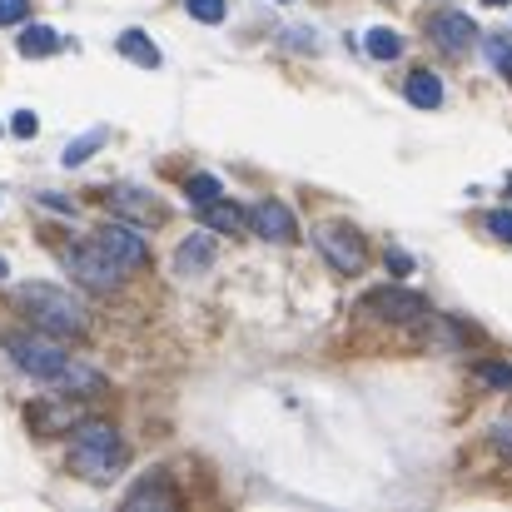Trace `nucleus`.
Segmentation results:
<instances>
[{"instance_id":"1","label":"nucleus","mask_w":512,"mask_h":512,"mask_svg":"<svg viewBox=\"0 0 512 512\" xmlns=\"http://www.w3.org/2000/svg\"><path fill=\"white\" fill-rule=\"evenodd\" d=\"M70 468L85 473L90 483H110L125 468V438L110 423H80L70 443Z\"/></svg>"},{"instance_id":"2","label":"nucleus","mask_w":512,"mask_h":512,"mask_svg":"<svg viewBox=\"0 0 512 512\" xmlns=\"http://www.w3.org/2000/svg\"><path fill=\"white\" fill-rule=\"evenodd\" d=\"M20 309L35 319V329L40 334H50V339H75V334H85V309H80V299H70L65 289H55V284H25L20 289Z\"/></svg>"},{"instance_id":"3","label":"nucleus","mask_w":512,"mask_h":512,"mask_svg":"<svg viewBox=\"0 0 512 512\" xmlns=\"http://www.w3.org/2000/svg\"><path fill=\"white\" fill-rule=\"evenodd\" d=\"M5 353H10V363L20 373H30L40 383H55L65 373V363H70V353L50 334H5Z\"/></svg>"},{"instance_id":"4","label":"nucleus","mask_w":512,"mask_h":512,"mask_svg":"<svg viewBox=\"0 0 512 512\" xmlns=\"http://www.w3.org/2000/svg\"><path fill=\"white\" fill-rule=\"evenodd\" d=\"M65 269L85 284V289H95V294H110V289H120V264L90 239V244H75V249H65Z\"/></svg>"},{"instance_id":"5","label":"nucleus","mask_w":512,"mask_h":512,"mask_svg":"<svg viewBox=\"0 0 512 512\" xmlns=\"http://www.w3.org/2000/svg\"><path fill=\"white\" fill-rule=\"evenodd\" d=\"M314 244H319V254H324L339 274H358V269L368 264V244H363V234H358L353 224H324V229L314 234Z\"/></svg>"},{"instance_id":"6","label":"nucleus","mask_w":512,"mask_h":512,"mask_svg":"<svg viewBox=\"0 0 512 512\" xmlns=\"http://www.w3.org/2000/svg\"><path fill=\"white\" fill-rule=\"evenodd\" d=\"M95 244L120 264V269H145L150 264V244H145V234L135 229V224H105V229H95Z\"/></svg>"},{"instance_id":"7","label":"nucleus","mask_w":512,"mask_h":512,"mask_svg":"<svg viewBox=\"0 0 512 512\" xmlns=\"http://www.w3.org/2000/svg\"><path fill=\"white\" fill-rule=\"evenodd\" d=\"M249 229H254L259 239H269V244H294V239H299L294 209L279 204V199H259V204L249 209Z\"/></svg>"},{"instance_id":"8","label":"nucleus","mask_w":512,"mask_h":512,"mask_svg":"<svg viewBox=\"0 0 512 512\" xmlns=\"http://www.w3.org/2000/svg\"><path fill=\"white\" fill-rule=\"evenodd\" d=\"M363 309L383 314V319H398V324H413V319L428 314L423 294H413V289H373V294H363Z\"/></svg>"},{"instance_id":"9","label":"nucleus","mask_w":512,"mask_h":512,"mask_svg":"<svg viewBox=\"0 0 512 512\" xmlns=\"http://www.w3.org/2000/svg\"><path fill=\"white\" fill-rule=\"evenodd\" d=\"M428 35L448 50V55H463V50H473V40H478V25L463 15V10H438L433 20H428Z\"/></svg>"},{"instance_id":"10","label":"nucleus","mask_w":512,"mask_h":512,"mask_svg":"<svg viewBox=\"0 0 512 512\" xmlns=\"http://www.w3.org/2000/svg\"><path fill=\"white\" fill-rule=\"evenodd\" d=\"M214 264V239L209 234H189L184 244H179V254H174V269L189 279V274H204Z\"/></svg>"},{"instance_id":"11","label":"nucleus","mask_w":512,"mask_h":512,"mask_svg":"<svg viewBox=\"0 0 512 512\" xmlns=\"http://www.w3.org/2000/svg\"><path fill=\"white\" fill-rule=\"evenodd\" d=\"M115 50H120L125 60L145 65V70H155V65H160V50H155V40H150L145 30H125V35L115 40Z\"/></svg>"},{"instance_id":"12","label":"nucleus","mask_w":512,"mask_h":512,"mask_svg":"<svg viewBox=\"0 0 512 512\" xmlns=\"http://www.w3.org/2000/svg\"><path fill=\"white\" fill-rule=\"evenodd\" d=\"M408 100H413L418 110H438V105H443V80H438L433 70H413V75H408Z\"/></svg>"},{"instance_id":"13","label":"nucleus","mask_w":512,"mask_h":512,"mask_svg":"<svg viewBox=\"0 0 512 512\" xmlns=\"http://www.w3.org/2000/svg\"><path fill=\"white\" fill-rule=\"evenodd\" d=\"M199 209H204V224L219 229V234H234V229L249 224V214H244L239 204H229V199H209V204H199Z\"/></svg>"},{"instance_id":"14","label":"nucleus","mask_w":512,"mask_h":512,"mask_svg":"<svg viewBox=\"0 0 512 512\" xmlns=\"http://www.w3.org/2000/svg\"><path fill=\"white\" fill-rule=\"evenodd\" d=\"M65 40H60V30H50V25H25V35H20V55L25 60H35V55H55Z\"/></svg>"},{"instance_id":"15","label":"nucleus","mask_w":512,"mask_h":512,"mask_svg":"<svg viewBox=\"0 0 512 512\" xmlns=\"http://www.w3.org/2000/svg\"><path fill=\"white\" fill-rule=\"evenodd\" d=\"M363 45H368L373 60H398V55H403V40H398V30H388V25H373Z\"/></svg>"},{"instance_id":"16","label":"nucleus","mask_w":512,"mask_h":512,"mask_svg":"<svg viewBox=\"0 0 512 512\" xmlns=\"http://www.w3.org/2000/svg\"><path fill=\"white\" fill-rule=\"evenodd\" d=\"M100 145H105V130H90V135H80V140H70V145H65V155H60V160H65V170H75V165H85V160H90V155H95Z\"/></svg>"},{"instance_id":"17","label":"nucleus","mask_w":512,"mask_h":512,"mask_svg":"<svg viewBox=\"0 0 512 512\" xmlns=\"http://www.w3.org/2000/svg\"><path fill=\"white\" fill-rule=\"evenodd\" d=\"M110 204H115L120 214H140V219H160V214H165V209H155L150 199H140V189H115Z\"/></svg>"},{"instance_id":"18","label":"nucleus","mask_w":512,"mask_h":512,"mask_svg":"<svg viewBox=\"0 0 512 512\" xmlns=\"http://www.w3.org/2000/svg\"><path fill=\"white\" fill-rule=\"evenodd\" d=\"M483 50H488V60H493L498 75H512V35H488Z\"/></svg>"},{"instance_id":"19","label":"nucleus","mask_w":512,"mask_h":512,"mask_svg":"<svg viewBox=\"0 0 512 512\" xmlns=\"http://www.w3.org/2000/svg\"><path fill=\"white\" fill-rule=\"evenodd\" d=\"M184 194H189V204L199 209V204H209V199H219L224 189H219V179H214V174H194V179L184 184Z\"/></svg>"},{"instance_id":"20","label":"nucleus","mask_w":512,"mask_h":512,"mask_svg":"<svg viewBox=\"0 0 512 512\" xmlns=\"http://www.w3.org/2000/svg\"><path fill=\"white\" fill-rule=\"evenodd\" d=\"M184 10L194 20H204V25H219L224 20V0H184Z\"/></svg>"},{"instance_id":"21","label":"nucleus","mask_w":512,"mask_h":512,"mask_svg":"<svg viewBox=\"0 0 512 512\" xmlns=\"http://www.w3.org/2000/svg\"><path fill=\"white\" fill-rule=\"evenodd\" d=\"M478 378L493 388H512V363H478Z\"/></svg>"},{"instance_id":"22","label":"nucleus","mask_w":512,"mask_h":512,"mask_svg":"<svg viewBox=\"0 0 512 512\" xmlns=\"http://www.w3.org/2000/svg\"><path fill=\"white\" fill-rule=\"evenodd\" d=\"M483 224H488V234H493V239L512 244V209H493V214H488Z\"/></svg>"},{"instance_id":"23","label":"nucleus","mask_w":512,"mask_h":512,"mask_svg":"<svg viewBox=\"0 0 512 512\" xmlns=\"http://www.w3.org/2000/svg\"><path fill=\"white\" fill-rule=\"evenodd\" d=\"M10 130H15V135H20V140H30V135H35V130H40V120H35V115H30V110H15V120H10Z\"/></svg>"},{"instance_id":"24","label":"nucleus","mask_w":512,"mask_h":512,"mask_svg":"<svg viewBox=\"0 0 512 512\" xmlns=\"http://www.w3.org/2000/svg\"><path fill=\"white\" fill-rule=\"evenodd\" d=\"M25 10H30V0H0V25H15V20H25Z\"/></svg>"},{"instance_id":"25","label":"nucleus","mask_w":512,"mask_h":512,"mask_svg":"<svg viewBox=\"0 0 512 512\" xmlns=\"http://www.w3.org/2000/svg\"><path fill=\"white\" fill-rule=\"evenodd\" d=\"M493 443H498V453H508V458H512V413H508V418H498V428H493Z\"/></svg>"},{"instance_id":"26","label":"nucleus","mask_w":512,"mask_h":512,"mask_svg":"<svg viewBox=\"0 0 512 512\" xmlns=\"http://www.w3.org/2000/svg\"><path fill=\"white\" fill-rule=\"evenodd\" d=\"M388 264H393V269H398V274H408V269H413V259H408V254H403V249H393V254H388Z\"/></svg>"},{"instance_id":"27","label":"nucleus","mask_w":512,"mask_h":512,"mask_svg":"<svg viewBox=\"0 0 512 512\" xmlns=\"http://www.w3.org/2000/svg\"><path fill=\"white\" fill-rule=\"evenodd\" d=\"M0 279H5V259H0Z\"/></svg>"},{"instance_id":"28","label":"nucleus","mask_w":512,"mask_h":512,"mask_svg":"<svg viewBox=\"0 0 512 512\" xmlns=\"http://www.w3.org/2000/svg\"><path fill=\"white\" fill-rule=\"evenodd\" d=\"M488 5H508V0H488Z\"/></svg>"},{"instance_id":"29","label":"nucleus","mask_w":512,"mask_h":512,"mask_svg":"<svg viewBox=\"0 0 512 512\" xmlns=\"http://www.w3.org/2000/svg\"><path fill=\"white\" fill-rule=\"evenodd\" d=\"M508 189H512V179H508Z\"/></svg>"},{"instance_id":"30","label":"nucleus","mask_w":512,"mask_h":512,"mask_svg":"<svg viewBox=\"0 0 512 512\" xmlns=\"http://www.w3.org/2000/svg\"><path fill=\"white\" fill-rule=\"evenodd\" d=\"M284 5H289V0H284Z\"/></svg>"}]
</instances>
